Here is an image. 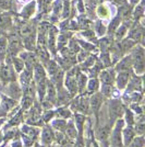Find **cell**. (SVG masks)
Here are the masks:
<instances>
[{
  "label": "cell",
  "instance_id": "cell-1",
  "mask_svg": "<svg viewBox=\"0 0 145 147\" xmlns=\"http://www.w3.org/2000/svg\"><path fill=\"white\" fill-rule=\"evenodd\" d=\"M132 65L134 66V69L136 74H143L144 71V49L142 46H136L132 51L131 54Z\"/></svg>",
  "mask_w": 145,
  "mask_h": 147
},
{
  "label": "cell",
  "instance_id": "cell-2",
  "mask_svg": "<svg viewBox=\"0 0 145 147\" xmlns=\"http://www.w3.org/2000/svg\"><path fill=\"white\" fill-rule=\"evenodd\" d=\"M20 33H21V36L23 37V40L29 38V37H34L35 36V28L30 22H24L20 26Z\"/></svg>",
  "mask_w": 145,
  "mask_h": 147
},
{
  "label": "cell",
  "instance_id": "cell-3",
  "mask_svg": "<svg viewBox=\"0 0 145 147\" xmlns=\"http://www.w3.org/2000/svg\"><path fill=\"white\" fill-rule=\"evenodd\" d=\"M75 68H73L71 71H69V74L67 75L66 78V86L67 88L70 90V92H76V89H78V86H76V75H75Z\"/></svg>",
  "mask_w": 145,
  "mask_h": 147
},
{
  "label": "cell",
  "instance_id": "cell-4",
  "mask_svg": "<svg viewBox=\"0 0 145 147\" xmlns=\"http://www.w3.org/2000/svg\"><path fill=\"white\" fill-rule=\"evenodd\" d=\"M22 46H23V44L21 42L20 37L17 36L15 34L10 36V38H9V51L11 54H17L18 52L22 49Z\"/></svg>",
  "mask_w": 145,
  "mask_h": 147
},
{
  "label": "cell",
  "instance_id": "cell-5",
  "mask_svg": "<svg viewBox=\"0 0 145 147\" xmlns=\"http://www.w3.org/2000/svg\"><path fill=\"white\" fill-rule=\"evenodd\" d=\"M121 129H122V121H119L117 126H116L115 131L111 136V143H112V147H121Z\"/></svg>",
  "mask_w": 145,
  "mask_h": 147
},
{
  "label": "cell",
  "instance_id": "cell-6",
  "mask_svg": "<svg viewBox=\"0 0 145 147\" xmlns=\"http://www.w3.org/2000/svg\"><path fill=\"white\" fill-rule=\"evenodd\" d=\"M0 77L3 82H8L10 80H13V74H12V69L10 68V66L8 64H3L1 66V69H0Z\"/></svg>",
  "mask_w": 145,
  "mask_h": 147
},
{
  "label": "cell",
  "instance_id": "cell-7",
  "mask_svg": "<svg viewBox=\"0 0 145 147\" xmlns=\"http://www.w3.org/2000/svg\"><path fill=\"white\" fill-rule=\"evenodd\" d=\"M57 30L56 28H49L48 32H47V44H48V47L51 52H55L56 49V37H57Z\"/></svg>",
  "mask_w": 145,
  "mask_h": 147
},
{
  "label": "cell",
  "instance_id": "cell-8",
  "mask_svg": "<svg viewBox=\"0 0 145 147\" xmlns=\"http://www.w3.org/2000/svg\"><path fill=\"white\" fill-rule=\"evenodd\" d=\"M35 11H36V2L33 0L23 8V10L21 12V17L24 19H30L35 13Z\"/></svg>",
  "mask_w": 145,
  "mask_h": 147
},
{
  "label": "cell",
  "instance_id": "cell-9",
  "mask_svg": "<svg viewBox=\"0 0 145 147\" xmlns=\"http://www.w3.org/2000/svg\"><path fill=\"white\" fill-rule=\"evenodd\" d=\"M129 78H130L129 70H127V71H119L118 77H117V85H118V88H119V89H123L124 87L127 86L128 81H129Z\"/></svg>",
  "mask_w": 145,
  "mask_h": 147
},
{
  "label": "cell",
  "instance_id": "cell-10",
  "mask_svg": "<svg viewBox=\"0 0 145 147\" xmlns=\"http://www.w3.org/2000/svg\"><path fill=\"white\" fill-rule=\"evenodd\" d=\"M132 66V59H131V56H127L124 57L121 61L118 63L116 69L118 71H127V70H130V68Z\"/></svg>",
  "mask_w": 145,
  "mask_h": 147
},
{
  "label": "cell",
  "instance_id": "cell-11",
  "mask_svg": "<svg viewBox=\"0 0 145 147\" xmlns=\"http://www.w3.org/2000/svg\"><path fill=\"white\" fill-rule=\"evenodd\" d=\"M46 92H47V97H48V102H55L56 100V87H55L53 81H47L46 82Z\"/></svg>",
  "mask_w": 145,
  "mask_h": 147
},
{
  "label": "cell",
  "instance_id": "cell-12",
  "mask_svg": "<svg viewBox=\"0 0 145 147\" xmlns=\"http://www.w3.org/2000/svg\"><path fill=\"white\" fill-rule=\"evenodd\" d=\"M99 77H100V80L104 82V85H111L114 82V79H115L114 73L110 71L109 69L102 71L100 75H99Z\"/></svg>",
  "mask_w": 145,
  "mask_h": 147
},
{
  "label": "cell",
  "instance_id": "cell-13",
  "mask_svg": "<svg viewBox=\"0 0 145 147\" xmlns=\"http://www.w3.org/2000/svg\"><path fill=\"white\" fill-rule=\"evenodd\" d=\"M142 37H143V26H141V25L134 28V29L131 31V33H130V38L133 40L134 42L141 41Z\"/></svg>",
  "mask_w": 145,
  "mask_h": 147
},
{
  "label": "cell",
  "instance_id": "cell-14",
  "mask_svg": "<svg viewBox=\"0 0 145 147\" xmlns=\"http://www.w3.org/2000/svg\"><path fill=\"white\" fill-rule=\"evenodd\" d=\"M96 13L100 19H108L110 17V10L108 9V7L105 5H98Z\"/></svg>",
  "mask_w": 145,
  "mask_h": 147
},
{
  "label": "cell",
  "instance_id": "cell-15",
  "mask_svg": "<svg viewBox=\"0 0 145 147\" xmlns=\"http://www.w3.org/2000/svg\"><path fill=\"white\" fill-rule=\"evenodd\" d=\"M11 25V17L8 13H0V28L7 29Z\"/></svg>",
  "mask_w": 145,
  "mask_h": 147
},
{
  "label": "cell",
  "instance_id": "cell-16",
  "mask_svg": "<svg viewBox=\"0 0 145 147\" xmlns=\"http://www.w3.org/2000/svg\"><path fill=\"white\" fill-rule=\"evenodd\" d=\"M76 86L79 88V90L81 92L84 90L85 86H86V81H87V78H86V76H85L84 74L82 73H79L76 75Z\"/></svg>",
  "mask_w": 145,
  "mask_h": 147
},
{
  "label": "cell",
  "instance_id": "cell-17",
  "mask_svg": "<svg viewBox=\"0 0 145 147\" xmlns=\"http://www.w3.org/2000/svg\"><path fill=\"white\" fill-rule=\"evenodd\" d=\"M121 112H122V107H121V104L119 102H112L111 103V107H110V114L115 117H120Z\"/></svg>",
  "mask_w": 145,
  "mask_h": 147
},
{
  "label": "cell",
  "instance_id": "cell-18",
  "mask_svg": "<svg viewBox=\"0 0 145 147\" xmlns=\"http://www.w3.org/2000/svg\"><path fill=\"white\" fill-rule=\"evenodd\" d=\"M91 104H92V109L95 111V112H97V111L99 110L100 105H102V97L99 94L93 96V98L91 100Z\"/></svg>",
  "mask_w": 145,
  "mask_h": 147
},
{
  "label": "cell",
  "instance_id": "cell-19",
  "mask_svg": "<svg viewBox=\"0 0 145 147\" xmlns=\"http://www.w3.org/2000/svg\"><path fill=\"white\" fill-rule=\"evenodd\" d=\"M34 73H35V78H36L37 81L45 78V70H44V68L39 64H35L34 65Z\"/></svg>",
  "mask_w": 145,
  "mask_h": 147
},
{
  "label": "cell",
  "instance_id": "cell-20",
  "mask_svg": "<svg viewBox=\"0 0 145 147\" xmlns=\"http://www.w3.org/2000/svg\"><path fill=\"white\" fill-rule=\"evenodd\" d=\"M37 82H38V86H37V88H38V94H39L41 100H43L44 97H45V94H46V79L44 78L42 80H38Z\"/></svg>",
  "mask_w": 145,
  "mask_h": 147
},
{
  "label": "cell",
  "instance_id": "cell-21",
  "mask_svg": "<svg viewBox=\"0 0 145 147\" xmlns=\"http://www.w3.org/2000/svg\"><path fill=\"white\" fill-rule=\"evenodd\" d=\"M128 28H129V26H127V23H123L122 25L118 26V28L116 29V38H117V40H121L122 37L126 35Z\"/></svg>",
  "mask_w": 145,
  "mask_h": 147
},
{
  "label": "cell",
  "instance_id": "cell-22",
  "mask_svg": "<svg viewBox=\"0 0 145 147\" xmlns=\"http://www.w3.org/2000/svg\"><path fill=\"white\" fill-rule=\"evenodd\" d=\"M133 136H134V133H133V129L131 127H128V129H126L123 131V138H124L126 145L130 144V142L133 138Z\"/></svg>",
  "mask_w": 145,
  "mask_h": 147
},
{
  "label": "cell",
  "instance_id": "cell-23",
  "mask_svg": "<svg viewBox=\"0 0 145 147\" xmlns=\"http://www.w3.org/2000/svg\"><path fill=\"white\" fill-rule=\"evenodd\" d=\"M66 133H67V136L69 138H71V140L76 137V131H75V127L73 126L72 123H69L66 126Z\"/></svg>",
  "mask_w": 145,
  "mask_h": 147
},
{
  "label": "cell",
  "instance_id": "cell-24",
  "mask_svg": "<svg viewBox=\"0 0 145 147\" xmlns=\"http://www.w3.org/2000/svg\"><path fill=\"white\" fill-rule=\"evenodd\" d=\"M47 70H48V73L53 76L54 74H56L58 70H59V66H58V64L54 61H47Z\"/></svg>",
  "mask_w": 145,
  "mask_h": 147
},
{
  "label": "cell",
  "instance_id": "cell-25",
  "mask_svg": "<svg viewBox=\"0 0 145 147\" xmlns=\"http://www.w3.org/2000/svg\"><path fill=\"white\" fill-rule=\"evenodd\" d=\"M43 142L45 143V144H49L51 140H53V133H51V131L48 129V127H46V129H44V132H43Z\"/></svg>",
  "mask_w": 145,
  "mask_h": 147
},
{
  "label": "cell",
  "instance_id": "cell-26",
  "mask_svg": "<svg viewBox=\"0 0 145 147\" xmlns=\"http://www.w3.org/2000/svg\"><path fill=\"white\" fill-rule=\"evenodd\" d=\"M13 65L17 71H22L23 68H24V61L22 58H19V57H14L13 58Z\"/></svg>",
  "mask_w": 145,
  "mask_h": 147
},
{
  "label": "cell",
  "instance_id": "cell-27",
  "mask_svg": "<svg viewBox=\"0 0 145 147\" xmlns=\"http://www.w3.org/2000/svg\"><path fill=\"white\" fill-rule=\"evenodd\" d=\"M69 37H70V35H69V34H66V33H63V34H61V35L58 36V44H59L58 46H59V49H61L63 45H66V44L68 43Z\"/></svg>",
  "mask_w": 145,
  "mask_h": 147
},
{
  "label": "cell",
  "instance_id": "cell-28",
  "mask_svg": "<svg viewBox=\"0 0 145 147\" xmlns=\"http://www.w3.org/2000/svg\"><path fill=\"white\" fill-rule=\"evenodd\" d=\"M120 21H121V18L120 17H116L111 22H110V25H109V32H114L116 31V29L119 26L120 24Z\"/></svg>",
  "mask_w": 145,
  "mask_h": 147
},
{
  "label": "cell",
  "instance_id": "cell-29",
  "mask_svg": "<svg viewBox=\"0 0 145 147\" xmlns=\"http://www.w3.org/2000/svg\"><path fill=\"white\" fill-rule=\"evenodd\" d=\"M69 51H70V53L71 54H75V53H78L79 52V44H78V42H75L74 40H71L70 41V44H69Z\"/></svg>",
  "mask_w": 145,
  "mask_h": 147
},
{
  "label": "cell",
  "instance_id": "cell-30",
  "mask_svg": "<svg viewBox=\"0 0 145 147\" xmlns=\"http://www.w3.org/2000/svg\"><path fill=\"white\" fill-rule=\"evenodd\" d=\"M95 25H96V26H95V30H96L98 35H104V34L106 33V26H105L100 21H97Z\"/></svg>",
  "mask_w": 145,
  "mask_h": 147
},
{
  "label": "cell",
  "instance_id": "cell-31",
  "mask_svg": "<svg viewBox=\"0 0 145 147\" xmlns=\"http://www.w3.org/2000/svg\"><path fill=\"white\" fill-rule=\"evenodd\" d=\"M134 17H135V19L143 18V1H142L141 5L136 6L135 11H134Z\"/></svg>",
  "mask_w": 145,
  "mask_h": 147
},
{
  "label": "cell",
  "instance_id": "cell-32",
  "mask_svg": "<svg viewBox=\"0 0 145 147\" xmlns=\"http://www.w3.org/2000/svg\"><path fill=\"white\" fill-rule=\"evenodd\" d=\"M8 47V42L5 36H0V54H3Z\"/></svg>",
  "mask_w": 145,
  "mask_h": 147
},
{
  "label": "cell",
  "instance_id": "cell-33",
  "mask_svg": "<svg viewBox=\"0 0 145 147\" xmlns=\"http://www.w3.org/2000/svg\"><path fill=\"white\" fill-rule=\"evenodd\" d=\"M54 126L57 129L62 131V129H66L67 123H66V121H63V120H57V121H55V122H54Z\"/></svg>",
  "mask_w": 145,
  "mask_h": 147
},
{
  "label": "cell",
  "instance_id": "cell-34",
  "mask_svg": "<svg viewBox=\"0 0 145 147\" xmlns=\"http://www.w3.org/2000/svg\"><path fill=\"white\" fill-rule=\"evenodd\" d=\"M143 143H144L143 137H136L135 140H133L129 147H143Z\"/></svg>",
  "mask_w": 145,
  "mask_h": 147
},
{
  "label": "cell",
  "instance_id": "cell-35",
  "mask_svg": "<svg viewBox=\"0 0 145 147\" xmlns=\"http://www.w3.org/2000/svg\"><path fill=\"white\" fill-rule=\"evenodd\" d=\"M98 89V81H97V79H91L90 81H88V90L90 91H95V90H97Z\"/></svg>",
  "mask_w": 145,
  "mask_h": 147
},
{
  "label": "cell",
  "instance_id": "cell-36",
  "mask_svg": "<svg viewBox=\"0 0 145 147\" xmlns=\"http://www.w3.org/2000/svg\"><path fill=\"white\" fill-rule=\"evenodd\" d=\"M136 132L141 135L144 133V120L143 119H141L140 122L136 123Z\"/></svg>",
  "mask_w": 145,
  "mask_h": 147
},
{
  "label": "cell",
  "instance_id": "cell-37",
  "mask_svg": "<svg viewBox=\"0 0 145 147\" xmlns=\"http://www.w3.org/2000/svg\"><path fill=\"white\" fill-rule=\"evenodd\" d=\"M32 102H33V100H32V97L26 94L25 99L23 100V108H24V109H29L31 105H32Z\"/></svg>",
  "mask_w": 145,
  "mask_h": 147
},
{
  "label": "cell",
  "instance_id": "cell-38",
  "mask_svg": "<svg viewBox=\"0 0 145 147\" xmlns=\"http://www.w3.org/2000/svg\"><path fill=\"white\" fill-rule=\"evenodd\" d=\"M62 8H63V18H67L69 16V13H70V3H69V1H66L65 6Z\"/></svg>",
  "mask_w": 145,
  "mask_h": 147
},
{
  "label": "cell",
  "instance_id": "cell-39",
  "mask_svg": "<svg viewBox=\"0 0 145 147\" xmlns=\"http://www.w3.org/2000/svg\"><path fill=\"white\" fill-rule=\"evenodd\" d=\"M9 8V0H0V11Z\"/></svg>",
  "mask_w": 145,
  "mask_h": 147
},
{
  "label": "cell",
  "instance_id": "cell-40",
  "mask_svg": "<svg viewBox=\"0 0 145 147\" xmlns=\"http://www.w3.org/2000/svg\"><path fill=\"white\" fill-rule=\"evenodd\" d=\"M87 52H81L79 53V57H78V61H82L83 59H86V57H87Z\"/></svg>",
  "mask_w": 145,
  "mask_h": 147
},
{
  "label": "cell",
  "instance_id": "cell-41",
  "mask_svg": "<svg viewBox=\"0 0 145 147\" xmlns=\"http://www.w3.org/2000/svg\"><path fill=\"white\" fill-rule=\"evenodd\" d=\"M94 61H95V58H94L93 56H91V57H88V59L84 63V65L85 66H93V65H94Z\"/></svg>",
  "mask_w": 145,
  "mask_h": 147
},
{
  "label": "cell",
  "instance_id": "cell-42",
  "mask_svg": "<svg viewBox=\"0 0 145 147\" xmlns=\"http://www.w3.org/2000/svg\"><path fill=\"white\" fill-rule=\"evenodd\" d=\"M82 34H83V36L88 37V38H93V37H94V33H93L92 31H84Z\"/></svg>",
  "mask_w": 145,
  "mask_h": 147
},
{
  "label": "cell",
  "instance_id": "cell-43",
  "mask_svg": "<svg viewBox=\"0 0 145 147\" xmlns=\"http://www.w3.org/2000/svg\"><path fill=\"white\" fill-rule=\"evenodd\" d=\"M70 111H68V110H61L60 111V115L61 117H70Z\"/></svg>",
  "mask_w": 145,
  "mask_h": 147
},
{
  "label": "cell",
  "instance_id": "cell-44",
  "mask_svg": "<svg viewBox=\"0 0 145 147\" xmlns=\"http://www.w3.org/2000/svg\"><path fill=\"white\" fill-rule=\"evenodd\" d=\"M51 117H53V112H47V113H46V115H45V120H46V121H48V120L51 119Z\"/></svg>",
  "mask_w": 145,
  "mask_h": 147
},
{
  "label": "cell",
  "instance_id": "cell-45",
  "mask_svg": "<svg viewBox=\"0 0 145 147\" xmlns=\"http://www.w3.org/2000/svg\"><path fill=\"white\" fill-rule=\"evenodd\" d=\"M13 147H21V144H20L19 142H17V143H15V144L13 145Z\"/></svg>",
  "mask_w": 145,
  "mask_h": 147
},
{
  "label": "cell",
  "instance_id": "cell-46",
  "mask_svg": "<svg viewBox=\"0 0 145 147\" xmlns=\"http://www.w3.org/2000/svg\"><path fill=\"white\" fill-rule=\"evenodd\" d=\"M114 1H116V2H119V3H122V2H123V0H114Z\"/></svg>",
  "mask_w": 145,
  "mask_h": 147
}]
</instances>
